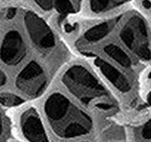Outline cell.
Masks as SVG:
<instances>
[{
    "label": "cell",
    "mask_w": 151,
    "mask_h": 142,
    "mask_svg": "<svg viewBox=\"0 0 151 142\" xmlns=\"http://www.w3.org/2000/svg\"><path fill=\"white\" fill-rule=\"evenodd\" d=\"M107 6V0H92V8L93 11L99 12Z\"/></svg>",
    "instance_id": "15"
},
{
    "label": "cell",
    "mask_w": 151,
    "mask_h": 142,
    "mask_svg": "<svg viewBox=\"0 0 151 142\" xmlns=\"http://www.w3.org/2000/svg\"><path fill=\"white\" fill-rule=\"evenodd\" d=\"M15 9H9V12H8V15H7V17L9 18V19H12L14 15H15Z\"/></svg>",
    "instance_id": "18"
},
{
    "label": "cell",
    "mask_w": 151,
    "mask_h": 142,
    "mask_svg": "<svg viewBox=\"0 0 151 142\" xmlns=\"http://www.w3.org/2000/svg\"><path fill=\"white\" fill-rule=\"evenodd\" d=\"M94 64L101 70V72L104 76L110 80V82L114 85V86L120 90L121 92H129L130 90V83L124 75H123L119 70H117L115 67H113L104 60L97 58L94 61Z\"/></svg>",
    "instance_id": "7"
},
{
    "label": "cell",
    "mask_w": 151,
    "mask_h": 142,
    "mask_svg": "<svg viewBox=\"0 0 151 142\" xmlns=\"http://www.w3.org/2000/svg\"><path fill=\"white\" fill-rule=\"evenodd\" d=\"M103 142H125L124 139V133L122 131V128L114 127L112 129L109 130L107 134L104 135Z\"/></svg>",
    "instance_id": "11"
},
{
    "label": "cell",
    "mask_w": 151,
    "mask_h": 142,
    "mask_svg": "<svg viewBox=\"0 0 151 142\" xmlns=\"http://www.w3.org/2000/svg\"><path fill=\"white\" fill-rule=\"evenodd\" d=\"M6 80H7L6 75L4 74L3 71L0 70V87L3 86V85L6 83Z\"/></svg>",
    "instance_id": "17"
},
{
    "label": "cell",
    "mask_w": 151,
    "mask_h": 142,
    "mask_svg": "<svg viewBox=\"0 0 151 142\" xmlns=\"http://www.w3.org/2000/svg\"><path fill=\"white\" fill-rule=\"evenodd\" d=\"M143 4H144V6H145L146 9H148V8L150 7V2H149V0H144Z\"/></svg>",
    "instance_id": "19"
},
{
    "label": "cell",
    "mask_w": 151,
    "mask_h": 142,
    "mask_svg": "<svg viewBox=\"0 0 151 142\" xmlns=\"http://www.w3.org/2000/svg\"><path fill=\"white\" fill-rule=\"evenodd\" d=\"M109 31H110V27L107 23H103L101 25L88 30L85 34V39L89 42H96L104 36H106Z\"/></svg>",
    "instance_id": "9"
},
{
    "label": "cell",
    "mask_w": 151,
    "mask_h": 142,
    "mask_svg": "<svg viewBox=\"0 0 151 142\" xmlns=\"http://www.w3.org/2000/svg\"><path fill=\"white\" fill-rule=\"evenodd\" d=\"M7 121L1 114H0V142H4L6 139V132H7Z\"/></svg>",
    "instance_id": "14"
},
{
    "label": "cell",
    "mask_w": 151,
    "mask_h": 142,
    "mask_svg": "<svg viewBox=\"0 0 151 142\" xmlns=\"http://www.w3.org/2000/svg\"><path fill=\"white\" fill-rule=\"evenodd\" d=\"M25 54V45L20 34L17 31L9 32L1 46V60L9 65H14L20 63Z\"/></svg>",
    "instance_id": "5"
},
{
    "label": "cell",
    "mask_w": 151,
    "mask_h": 142,
    "mask_svg": "<svg viewBox=\"0 0 151 142\" xmlns=\"http://www.w3.org/2000/svg\"><path fill=\"white\" fill-rule=\"evenodd\" d=\"M27 24L32 40L38 46L42 49H50L54 46V35L42 21L38 19L33 20L30 15H28L27 17Z\"/></svg>",
    "instance_id": "6"
},
{
    "label": "cell",
    "mask_w": 151,
    "mask_h": 142,
    "mask_svg": "<svg viewBox=\"0 0 151 142\" xmlns=\"http://www.w3.org/2000/svg\"><path fill=\"white\" fill-rule=\"evenodd\" d=\"M47 79L41 66L31 62L17 76L18 89L27 97L36 98L42 94L46 87Z\"/></svg>",
    "instance_id": "3"
},
{
    "label": "cell",
    "mask_w": 151,
    "mask_h": 142,
    "mask_svg": "<svg viewBox=\"0 0 151 142\" xmlns=\"http://www.w3.org/2000/svg\"><path fill=\"white\" fill-rule=\"evenodd\" d=\"M68 91L86 106L96 105L103 110L115 108V102L98 80L83 66L75 65L63 77Z\"/></svg>",
    "instance_id": "2"
},
{
    "label": "cell",
    "mask_w": 151,
    "mask_h": 142,
    "mask_svg": "<svg viewBox=\"0 0 151 142\" xmlns=\"http://www.w3.org/2000/svg\"><path fill=\"white\" fill-rule=\"evenodd\" d=\"M24 102V99L12 93H0V104L7 107L18 106Z\"/></svg>",
    "instance_id": "10"
},
{
    "label": "cell",
    "mask_w": 151,
    "mask_h": 142,
    "mask_svg": "<svg viewBox=\"0 0 151 142\" xmlns=\"http://www.w3.org/2000/svg\"><path fill=\"white\" fill-rule=\"evenodd\" d=\"M56 8L58 11L63 14V16H65L69 12H73V6L68 0H55Z\"/></svg>",
    "instance_id": "13"
},
{
    "label": "cell",
    "mask_w": 151,
    "mask_h": 142,
    "mask_svg": "<svg viewBox=\"0 0 151 142\" xmlns=\"http://www.w3.org/2000/svg\"><path fill=\"white\" fill-rule=\"evenodd\" d=\"M104 50H105V52L109 56L111 57L113 60L117 62L123 67H129L131 65V61L129 59V57L119 46L114 45H109L105 46Z\"/></svg>",
    "instance_id": "8"
},
{
    "label": "cell",
    "mask_w": 151,
    "mask_h": 142,
    "mask_svg": "<svg viewBox=\"0 0 151 142\" xmlns=\"http://www.w3.org/2000/svg\"><path fill=\"white\" fill-rule=\"evenodd\" d=\"M44 110L52 131L60 138H76L92 131L91 117L59 92L47 98Z\"/></svg>",
    "instance_id": "1"
},
{
    "label": "cell",
    "mask_w": 151,
    "mask_h": 142,
    "mask_svg": "<svg viewBox=\"0 0 151 142\" xmlns=\"http://www.w3.org/2000/svg\"><path fill=\"white\" fill-rule=\"evenodd\" d=\"M20 126L23 135L28 142H49L41 118L33 108L21 116Z\"/></svg>",
    "instance_id": "4"
},
{
    "label": "cell",
    "mask_w": 151,
    "mask_h": 142,
    "mask_svg": "<svg viewBox=\"0 0 151 142\" xmlns=\"http://www.w3.org/2000/svg\"><path fill=\"white\" fill-rule=\"evenodd\" d=\"M136 136L139 142H150V121L147 120L136 131Z\"/></svg>",
    "instance_id": "12"
},
{
    "label": "cell",
    "mask_w": 151,
    "mask_h": 142,
    "mask_svg": "<svg viewBox=\"0 0 151 142\" xmlns=\"http://www.w3.org/2000/svg\"><path fill=\"white\" fill-rule=\"evenodd\" d=\"M36 2L39 4L42 8H44L45 9H49L53 6L54 0H36Z\"/></svg>",
    "instance_id": "16"
}]
</instances>
